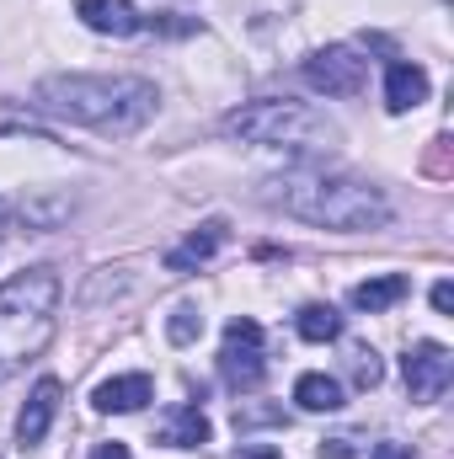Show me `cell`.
I'll use <instances>...</instances> for the list:
<instances>
[{
	"label": "cell",
	"instance_id": "obj_1",
	"mask_svg": "<svg viewBox=\"0 0 454 459\" xmlns=\"http://www.w3.org/2000/svg\"><path fill=\"white\" fill-rule=\"evenodd\" d=\"M38 108L97 134H139L161 108V91L139 75H48Z\"/></svg>",
	"mask_w": 454,
	"mask_h": 459
},
{
	"label": "cell",
	"instance_id": "obj_2",
	"mask_svg": "<svg viewBox=\"0 0 454 459\" xmlns=\"http://www.w3.org/2000/svg\"><path fill=\"white\" fill-rule=\"evenodd\" d=\"M262 198L273 209H284L289 220H305V225H321V230H380L390 220L385 193L358 182V177H342V171H289V177H273Z\"/></svg>",
	"mask_w": 454,
	"mask_h": 459
},
{
	"label": "cell",
	"instance_id": "obj_3",
	"mask_svg": "<svg viewBox=\"0 0 454 459\" xmlns=\"http://www.w3.org/2000/svg\"><path fill=\"white\" fill-rule=\"evenodd\" d=\"M59 294L65 283L54 267H27L0 283V379H11L48 347L59 326Z\"/></svg>",
	"mask_w": 454,
	"mask_h": 459
},
{
	"label": "cell",
	"instance_id": "obj_4",
	"mask_svg": "<svg viewBox=\"0 0 454 459\" xmlns=\"http://www.w3.org/2000/svg\"><path fill=\"white\" fill-rule=\"evenodd\" d=\"M225 134L240 144H262V150H294V155H327L342 144V128L310 102H289V97H262L246 102L225 117Z\"/></svg>",
	"mask_w": 454,
	"mask_h": 459
},
{
	"label": "cell",
	"instance_id": "obj_5",
	"mask_svg": "<svg viewBox=\"0 0 454 459\" xmlns=\"http://www.w3.org/2000/svg\"><path fill=\"white\" fill-rule=\"evenodd\" d=\"M267 374L262 363V326L251 316H235L225 326V347H220V379L230 390H257Z\"/></svg>",
	"mask_w": 454,
	"mask_h": 459
},
{
	"label": "cell",
	"instance_id": "obj_6",
	"mask_svg": "<svg viewBox=\"0 0 454 459\" xmlns=\"http://www.w3.org/2000/svg\"><path fill=\"white\" fill-rule=\"evenodd\" d=\"M305 81L316 86V91H327V97H358L363 86H369V59H358L353 48H316L310 59H305Z\"/></svg>",
	"mask_w": 454,
	"mask_h": 459
},
{
	"label": "cell",
	"instance_id": "obj_7",
	"mask_svg": "<svg viewBox=\"0 0 454 459\" xmlns=\"http://www.w3.org/2000/svg\"><path fill=\"white\" fill-rule=\"evenodd\" d=\"M401 374H406V390H412V401H439L444 390H450L454 379V352L444 342H412L406 347V358H401Z\"/></svg>",
	"mask_w": 454,
	"mask_h": 459
},
{
	"label": "cell",
	"instance_id": "obj_8",
	"mask_svg": "<svg viewBox=\"0 0 454 459\" xmlns=\"http://www.w3.org/2000/svg\"><path fill=\"white\" fill-rule=\"evenodd\" d=\"M59 379H38L32 385V395H27V406H22V417H16V444L22 449H32V444H43L48 438V428H54V417H59Z\"/></svg>",
	"mask_w": 454,
	"mask_h": 459
},
{
	"label": "cell",
	"instance_id": "obj_9",
	"mask_svg": "<svg viewBox=\"0 0 454 459\" xmlns=\"http://www.w3.org/2000/svg\"><path fill=\"white\" fill-rule=\"evenodd\" d=\"M155 401V379L150 374H118V379H102L97 390H92V406L97 411H108V417H123V411H139V406H150Z\"/></svg>",
	"mask_w": 454,
	"mask_h": 459
},
{
	"label": "cell",
	"instance_id": "obj_10",
	"mask_svg": "<svg viewBox=\"0 0 454 459\" xmlns=\"http://www.w3.org/2000/svg\"><path fill=\"white\" fill-rule=\"evenodd\" d=\"M75 16H81L92 32H108V38H128V32L144 27V16H139L134 0H81Z\"/></svg>",
	"mask_w": 454,
	"mask_h": 459
},
{
	"label": "cell",
	"instance_id": "obj_11",
	"mask_svg": "<svg viewBox=\"0 0 454 459\" xmlns=\"http://www.w3.org/2000/svg\"><path fill=\"white\" fill-rule=\"evenodd\" d=\"M423 102H428V70L396 59V65L385 70V108H390V113H412V108H423Z\"/></svg>",
	"mask_w": 454,
	"mask_h": 459
},
{
	"label": "cell",
	"instance_id": "obj_12",
	"mask_svg": "<svg viewBox=\"0 0 454 459\" xmlns=\"http://www.w3.org/2000/svg\"><path fill=\"white\" fill-rule=\"evenodd\" d=\"M220 246H225V220H209V225L193 230L182 246H171V251H166V267H171V273H198Z\"/></svg>",
	"mask_w": 454,
	"mask_h": 459
},
{
	"label": "cell",
	"instance_id": "obj_13",
	"mask_svg": "<svg viewBox=\"0 0 454 459\" xmlns=\"http://www.w3.org/2000/svg\"><path fill=\"white\" fill-rule=\"evenodd\" d=\"M209 417L198 411V406H171V417L161 422V444L166 449H204L209 444Z\"/></svg>",
	"mask_w": 454,
	"mask_h": 459
},
{
	"label": "cell",
	"instance_id": "obj_14",
	"mask_svg": "<svg viewBox=\"0 0 454 459\" xmlns=\"http://www.w3.org/2000/svg\"><path fill=\"white\" fill-rule=\"evenodd\" d=\"M406 273H385V278H369V283H358L353 289V310H369V316H380V310H390L396 299H406Z\"/></svg>",
	"mask_w": 454,
	"mask_h": 459
},
{
	"label": "cell",
	"instance_id": "obj_15",
	"mask_svg": "<svg viewBox=\"0 0 454 459\" xmlns=\"http://www.w3.org/2000/svg\"><path fill=\"white\" fill-rule=\"evenodd\" d=\"M294 401L305 411H342V385L332 374H300L294 379Z\"/></svg>",
	"mask_w": 454,
	"mask_h": 459
},
{
	"label": "cell",
	"instance_id": "obj_16",
	"mask_svg": "<svg viewBox=\"0 0 454 459\" xmlns=\"http://www.w3.org/2000/svg\"><path fill=\"white\" fill-rule=\"evenodd\" d=\"M294 326H300V337H305V342H337V337H342V316L332 310V305H305Z\"/></svg>",
	"mask_w": 454,
	"mask_h": 459
},
{
	"label": "cell",
	"instance_id": "obj_17",
	"mask_svg": "<svg viewBox=\"0 0 454 459\" xmlns=\"http://www.w3.org/2000/svg\"><path fill=\"white\" fill-rule=\"evenodd\" d=\"M198 332H204V310L198 305H177L171 321H166V337L177 347H188V342H198Z\"/></svg>",
	"mask_w": 454,
	"mask_h": 459
},
{
	"label": "cell",
	"instance_id": "obj_18",
	"mask_svg": "<svg viewBox=\"0 0 454 459\" xmlns=\"http://www.w3.org/2000/svg\"><path fill=\"white\" fill-rule=\"evenodd\" d=\"M347 368H353V385H358V390H374V385L385 379V363H380V352H374V347H353Z\"/></svg>",
	"mask_w": 454,
	"mask_h": 459
},
{
	"label": "cell",
	"instance_id": "obj_19",
	"mask_svg": "<svg viewBox=\"0 0 454 459\" xmlns=\"http://www.w3.org/2000/svg\"><path fill=\"white\" fill-rule=\"evenodd\" d=\"M353 455H358V438H347V433L321 444V459H353Z\"/></svg>",
	"mask_w": 454,
	"mask_h": 459
},
{
	"label": "cell",
	"instance_id": "obj_20",
	"mask_svg": "<svg viewBox=\"0 0 454 459\" xmlns=\"http://www.w3.org/2000/svg\"><path fill=\"white\" fill-rule=\"evenodd\" d=\"M433 310H439V316H450V310H454V283H450V278H444V283H433Z\"/></svg>",
	"mask_w": 454,
	"mask_h": 459
},
{
	"label": "cell",
	"instance_id": "obj_21",
	"mask_svg": "<svg viewBox=\"0 0 454 459\" xmlns=\"http://www.w3.org/2000/svg\"><path fill=\"white\" fill-rule=\"evenodd\" d=\"M235 459H284V455H278L273 444H246V449H240Z\"/></svg>",
	"mask_w": 454,
	"mask_h": 459
},
{
	"label": "cell",
	"instance_id": "obj_22",
	"mask_svg": "<svg viewBox=\"0 0 454 459\" xmlns=\"http://www.w3.org/2000/svg\"><path fill=\"white\" fill-rule=\"evenodd\" d=\"M92 459H128V444H97V449H92Z\"/></svg>",
	"mask_w": 454,
	"mask_h": 459
},
{
	"label": "cell",
	"instance_id": "obj_23",
	"mask_svg": "<svg viewBox=\"0 0 454 459\" xmlns=\"http://www.w3.org/2000/svg\"><path fill=\"white\" fill-rule=\"evenodd\" d=\"M369 459H412V449H406V444H380Z\"/></svg>",
	"mask_w": 454,
	"mask_h": 459
},
{
	"label": "cell",
	"instance_id": "obj_24",
	"mask_svg": "<svg viewBox=\"0 0 454 459\" xmlns=\"http://www.w3.org/2000/svg\"><path fill=\"white\" fill-rule=\"evenodd\" d=\"M5 220H11V214H5V204H0V235H5Z\"/></svg>",
	"mask_w": 454,
	"mask_h": 459
}]
</instances>
